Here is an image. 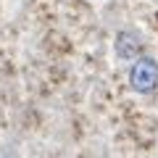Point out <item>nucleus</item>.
<instances>
[{
  "label": "nucleus",
  "mask_w": 158,
  "mask_h": 158,
  "mask_svg": "<svg viewBox=\"0 0 158 158\" xmlns=\"http://www.w3.org/2000/svg\"><path fill=\"white\" fill-rule=\"evenodd\" d=\"M129 85L135 92L140 95H148V92L158 90V61L153 58H137L135 66L129 69Z\"/></svg>",
  "instance_id": "f257e3e1"
},
{
  "label": "nucleus",
  "mask_w": 158,
  "mask_h": 158,
  "mask_svg": "<svg viewBox=\"0 0 158 158\" xmlns=\"http://www.w3.org/2000/svg\"><path fill=\"white\" fill-rule=\"evenodd\" d=\"M140 50H142V37L137 32H132V29L118 32V37H116V56L121 58V61H132V58H137Z\"/></svg>",
  "instance_id": "f03ea898"
}]
</instances>
